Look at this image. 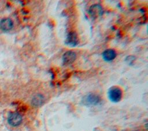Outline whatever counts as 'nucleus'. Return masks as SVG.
Here are the masks:
<instances>
[{
	"instance_id": "obj_1",
	"label": "nucleus",
	"mask_w": 148,
	"mask_h": 131,
	"mask_svg": "<svg viewBox=\"0 0 148 131\" xmlns=\"http://www.w3.org/2000/svg\"><path fill=\"white\" fill-rule=\"evenodd\" d=\"M108 97L110 101L119 102L122 97V91L117 87H112L108 91Z\"/></svg>"
},
{
	"instance_id": "obj_2",
	"label": "nucleus",
	"mask_w": 148,
	"mask_h": 131,
	"mask_svg": "<svg viewBox=\"0 0 148 131\" xmlns=\"http://www.w3.org/2000/svg\"><path fill=\"white\" fill-rule=\"evenodd\" d=\"M101 99L99 96L94 93H88L84 96L82 99V103L86 106L97 105L100 102Z\"/></svg>"
},
{
	"instance_id": "obj_3",
	"label": "nucleus",
	"mask_w": 148,
	"mask_h": 131,
	"mask_svg": "<svg viewBox=\"0 0 148 131\" xmlns=\"http://www.w3.org/2000/svg\"><path fill=\"white\" fill-rule=\"evenodd\" d=\"M22 117L18 113H11L8 118V122L12 126H17L21 124L22 122Z\"/></svg>"
},
{
	"instance_id": "obj_4",
	"label": "nucleus",
	"mask_w": 148,
	"mask_h": 131,
	"mask_svg": "<svg viewBox=\"0 0 148 131\" xmlns=\"http://www.w3.org/2000/svg\"><path fill=\"white\" fill-rule=\"evenodd\" d=\"M79 43V38L75 32H69L65 40V44L70 47H75Z\"/></svg>"
},
{
	"instance_id": "obj_5",
	"label": "nucleus",
	"mask_w": 148,
	"mask_h": 131,
	"mask_svg": "<svg viewBox=\"0 0 148 131\" xmlns=\"http://www.w3.org/2000/svg\"><path fill=\"white\" fill-rule=\"evenodd\" d=\"M88 12L91 17L95 18L102 15L103 10L99 4H94L90 7Z\"/></svg>"
},
{
	"instance_id": "obj_6",
	"label": "nucleus",
	"mask_w": 148,
	"mask_h": 131,
	"mask_svg": "<svg viewBox=\"0 0 148 131\" xmlns=\"http://www.w3.org/2000/svg\"><path fill=\"white\" fill-rule=\"evenodd\" d=\"M76 58V54L73 51H66L62 57V62L64 64L69 65L72 63Z\"/></svg>"
},
{
	"instance_id": "obj_7",
	"label": "nucleus",
	"mask_w": 148,
	"mask_h": 131,
	"mask_svg": "<svg viewBox=\"0 0 148 131\" xmlns=\"http://www.w3.org/2000/svg\"><path fill=\"white\" fill-rule=\"evenodd\" d=\"M102 57L105 61L110 62L116 58V52L113 49H106L102 53Z\"/></svg>"
},
{
	"instance_id": "obj_8",
	"label": "nucleus",
	"mask_w": 148,
	"mask_h": 131,
	"mask_svg": "<svg viewBox=\"0 0 148 131\" xmlns=\"http://www.w3.org/2000/svg\"><path fill=\"white\" fill-rule=\"evenodd\" d=\"M13 26V21L9 18H5L0 21V28L1 29L5 31L10 30Z\"/></svg>"
},
{
	"instance_id": "obj_9",
	"label": "nucleus",
	"mask_w": 148,
	"mask_h": 131,
	"mask_svg": "<svg viewBox=\"0 0 148 131\" xmlns=\"http://www.w3.org/2000/svg\"><path fill=\"white\" fill-rule=\"evenodd\" d=\"M44 102V97L40 94L35 95L32 99V104L34 106L38 107L43 104Z\"/></svg>"
}]
</instances>
